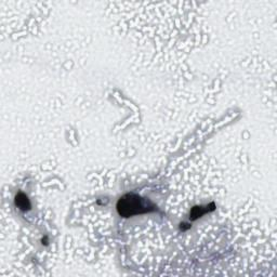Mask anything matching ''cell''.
I'll return each instance as SVG.
<instances>
[{
    "label": "cell",
    "mask_w": 277,
    "mask_h": 277,
    "mask_svg": "<svg viewBox=\"0 0 277 277\" xmlns=\"http://www.w3.org/2000/svg\"><path fill=\"white\" fill-rule=\"evenodd\" d=\"M15 203H16L17 206H19L23 210H26V209L29 208V204H28V201H27V197L25 195H23V194H20V195L16 196Z\"/></svg>",
    "instance_id": "obj_2"
},
{
    "label": "cell",
    "mask_w": 277,
    "mask_h": 277,
    "mask_svg": "<svg viewBox=\"0 0 277 277\" xmlns=\"http://www.w3.org/2000/svg\"><path fill=\"white\" fill-rule=\"evenodd\" d=\"M117 208L119 214L126 216V218L148 211L147 205H145L141 197L137 195H126L123 198H120Z\"/></svg>",
    "instance_id": "obj_1"
}]
</instances>
